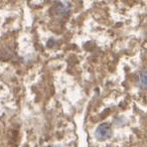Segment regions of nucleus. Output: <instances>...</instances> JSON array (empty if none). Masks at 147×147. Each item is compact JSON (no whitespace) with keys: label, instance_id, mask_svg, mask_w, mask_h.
<instances>
[{"label":"nucleus","instance_id":"obj_2","mask_svg":"<svg viewBox=\"0 0 147 147\" xmlns=\"http://www.w3.org/2000/svg\"><path fill=\"white\" fill-rule=\"evenodd\" d=\"M140 86H141L142 88H146V73L143 72L140 75Z\"/></svg>","mask_w":147,"mask_h":147},{"label":"nucleus","instance_id":"obj_1","mask_svg":"<svg viewBox=\"0 0 147 147\" xmlns=\"http://www.w3.org/2000/svg\"><path fill=\"white\" fill-rule=\"evenodd\" d=\"M111 135H112L111 126H110L109 123H101L100 125H98L96 130V137L99 141H103V140L109 139V137H111Z\"/></svg>","mask_w":147,"mask_h":147}]
</instances>
